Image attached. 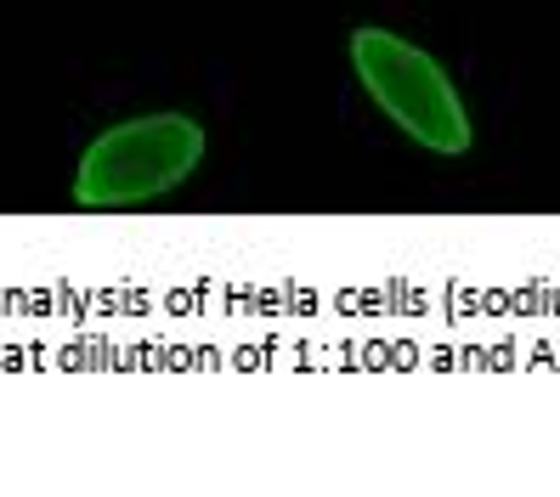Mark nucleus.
I'll list each match as a JSON object with an SVG mask.
<instances>
[{
    "label": "nucleus",
    "instance_id": "obj_1",
    "mask_svg": "<svg viewBox=\"0 0 560 497\" xmlns=\"http://www.w3.org/2000/svg\"><path fill=\"white\" fill-rule=\"evenodd\" d=\"M205 158V125L192 114H142L108 125L74 170L80 210H142L176 192Z\"/></svg>",
    "mask_w": 560,
    "mask_h": 497
},
{
    "label": "nucleus",
    "instance_id": "obj_2",
    "mask_svg": "<svg viewBox=\"0 0 560 497\" xmlns=\"http://www.w3.org/2000/svg\"><path fill=\"white\" fill-rule=\"evenodd\" d=\"M351 62H357L362 91L380 103V114L397 119L419 147L470 153V142H476L470 108L458 103L447 69L431 51H419L413 40L390 35V28H357L351 35Z\"/></svg>",
    "mask_w": 560,
    "mask_h": 497
}]
</instances>
